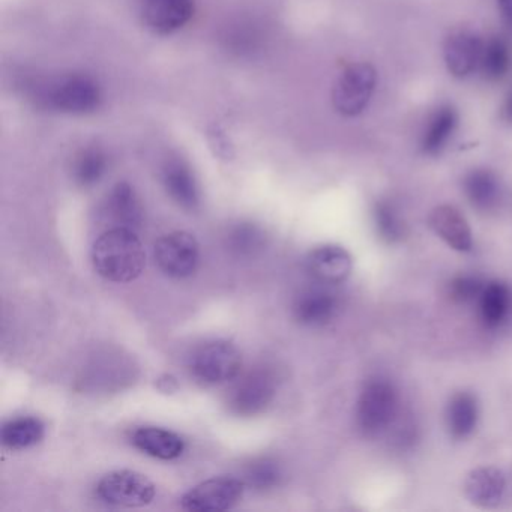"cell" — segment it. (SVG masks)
I'll return each instance as SVG.
<instances>
[{
  "label": "cell",
  "instance_id": "obj_9",
  "mask_svg": "<svg viewBox=\"0 0 512 512\" xmlns=\"http://www.w3.org/2000/svg\"><path fill=\"white\" fill-rule=\"evenodd\" d=\"M244 488L242 479L227 476L208 479L191 488L182 497L181 506L193 512L226 511L241 500Z\"/></svg>",
  "mask_w": 512,
  "mask_h": 512
},
{
  "label": "cell",
  "instance_id": "obj_29",
  "mask_svg": "<svg viewBox=\"0 0 512 512\" xmlns=\"http://www.w3.org/2000/svg\"><path fill=\"white\" fill-rule=\"evenodd\" d=\"M485 283L475 275H458L448 284V295L457 304L478 301Z\"/></svg>",
  "mask_w": 512,
  "mask_h": 512
},
{
  "label": "cell",
  "instance_id": "obj_26",
  "mask_svg": "<svg viewBox=\"0 0 512 512\" xmlns=\"http://www.w3.org/2000/svg\"><path fill=\"white\" fill-rule=\"evenodd\" d=\"M482 74L488 80H500L506 76L511 67V53L508 44L502 38H491L484 44L481 62Z\"/></svg>",
  "mask_w": 512,
  "mask_h": 512
},
{
  "label": "cell",
  "instance_id": "obj_17",
  "mask_svg": "<svg viewBox=\"0 0 512 512\" xmlns=\"http://www.w3.org/2000/svg\"><path fill=\"white\" fill-rule=\"evenodd\" d=\"M131 443L145 454L160 460H175L181 457L185 449L184 440L160 427H140L131 434Z\"/></svg>",
  "mask_w": 512,
  "mask_h": 512
},
{
  "label": "cell",
  "instance_id": "obj_13",
  "mask_svg": "<svg viewBox=\"0 0 512 512\" xmlns=\"http://www.w3.org/2000/svg\"><path fill=\"white\" fill-rule=\"evenodd\" d=\"M484 43L470 31H455L446 38L443 56L449 73L457 79L470 76L481 62Z\"/></svg>",
  "mask_w": 512,
  "mask_h": 512
},
{
  "label": "cell",
  "instance_id": "obj_31",
  "mask_svg": "<svg viewBox=\"0 0 512 512\" xmlns=\"http://www.w3.org/2000/svg\"><path fill=\"white\" fill-rule=\"evenodd\" d=\"M502 116L505 121L512 124V94L506 98L505 104H503Z\"/></svg>",
  "mask_w": 512,
  "mask_h": 512
},
{
  "label": "cell",
  "instance_id": "obj_4",
  "mask_svg": "<svg viewBox=\"0 0 512 512\" xmlns=\"http://www.w3.org/2000/svg\"><path fill=\"white\" fill-rule=\"evenodd\" d=\"M188 368L200 385H221L238 377L241 355L229 341H209L194 350Z\"/></svg>",
  "mask_w": 512,
  "mask_h": 512
},
{
  "label": "cell",
  "instance_id": "obj_1",
  "mask_svg": "<svg viewBox=\"0 0 512 512\" xmlns=\"http://www.w3.org/2000/svg\"><path fill=\"white\" fill-rule=\"evenodd\" d=\"M92 263L95 271L106 280L130 283L145 271V248L134 230L115 227L95 241Z\"/></svg>",
  "mask_w": 512,
  "mask_h": 512
},
{
  "label": "cell",
  "instance_id": "obj_14",
  "mask_svg": "<svg viewBox=\"0 0 512 512\" xmlns=\"http://www.w3.org/2000/svg\"><path fill=\"white\" fill-rule=\"evenodd\" d=\"M428 227L452 250L460 253L472 250V230L466 217L454 206H436L428 215Z\"/></svg>",
  "mask_w": 512,
  "mask_h": 512
},
{
  "label": "cell",
  "instance_id": "obj_5",
  "mask_svg": "<svg viewBox=\"0 0 512 512\" xmlns=\"http://www.w3.org/2000/svg\"><path fill=\"white\" fill-rule=\"evenodd\" d=\"M277 394V377L268 367L254 368L230 389L227 407L233 415L251 418L265 412Z\"/></svg>",
  "mask_w": 512,
  "mask_h": 512
},
{
  "label": "cell",
  "instance_id": "obj_11",
  "mask_svg": "<svg viewBox=\"0 0 512 512\" xmlns=\"http://www.w3.org/2000/svg\"><path fill=\"white\" fill-rule=\"evenodd\" d=\"M352 268V256L340 245H320L307 257V271L317 283L325 286L343 283L349 278Z\"/></svg>",
  "mask_w": 512,
  "mask_h": 512
},
{
  "label": "cell",
  "instance_id": "obj_12",
  "mask_svg": "<svg viewBox=\"0 0 512 512\" xmlns=\"http://www.w3.org/2000/svg\"><path fill=\"white\" fill-rule=\"evenodd\" d=\"M463 490L466 499L476 508H496L502 502L503 494H505V473L499 467H476L467 473Z\"/></svg>",
  "mask_w": 512,
  "mask_h": 512
},
{
  "label": "cell",
  "instance_id": "obj_15",
  "mask_svg": "<svg viewBox=\"0 0 512 512\" xmlns=\"http://www.w3.org/2000/svg\"><path fill=\"white\" fill-rule=\"evenodd\" d=\"M194 14V0H143V19L158 34L184 28Z\"/></svg>",
  "mask_w": 512,
  "mask_h": 512
},
{
  "label": "cell",
  "instance_id": "obj_21",
  "mask_svg": "<svg viewBox=\"0 0 512 512\" xmlns=\"http://www.w3.org/2000/svg\"><path fill=\"white\" fill-rule=\"evenodd\" d=\"M457 112L451 106H442L433 113L422 136L421 148L425 154L437 155L445 148L457 128Z\"/></svg>",
  "mask_w": 512,
  "mask_h": 512
},
{
  "label": "cell",
  "instance_id": "obj_30",
  "mask_svg": "<svg viewBox=\"0 0 512 512\" xmlns=\"http://www.w3.org/2000/svg\"><path fill=\"white\" fill-rule=\"evenodd\" d=\"M499 10L506 25L512 26V0H499Z\"/></svg>",
  "mask_w": 512,
  "mask_h": 512
},
{
  "label": "cell",
  "instance_id": "obj_27",
  "mask_svg": "<svg viewBox=\"0 0 512 512\" xmlns=\"http://www.w3.org/2000/svg\"><path fill=\"white\" fill-rule=\"evenodd\" d=\"M107 169L106 155L100 149H86L74 161V181L80 187L88 188L101 181Z\"/></svg>",
  "mask_w": 512,
  "mask_h": 512
},
{
  "label": "cell",
  "instance_id": "obj_25",
  "mask_svg": "<svg viewBox=\"0 0 512 512\" xmlns=\"http://www.w3.org/2000/svg\"><path fill=\"white\" fill-rule=\"evenodd\" d=\"M44 424L34 416H23L7 422L2 428V442L10 449H26L43 440Z\"/></svg>",
  "mask_w": 512,
  "mask_h": 512
},
{
  "label": "cell",
  "instance_id": "obj_10",
  "mask_svg": "<svg viewBox=\"0 0 512 512\" xmlns=\"http://www.w3.org/2000/svg\"><path fill=\"white\" fill-rule=\"evenodd\" d=\"M338 311V299L325 284L308 287L296 295L292 305L296 322L310 328L328 325Z\"/></svg>",
  "mask_w": 512,
  "mask_h": 512
},
{
  "label": "cell",
  "instance_id": "obj_3",
  "mask_svg": "<svg viewBox=\"0 0 512 512\" xmlns=\"http://www.w3.org/2000/svg\"><path fill=\"white\" fill-rule=\"evenodd\" d=\"M398 395L388 380H370L359 395L356 425L365 437H377L388 430L397 416Z\"/></svg>",
  "mask_w": 512,
  "mask_h": 512
},
{
  "label": "cell",
  "instance_id": "obj_16",
  "mask_svg": "<svg viewBox=\"0 0 512 512\" xmlns=\"http://www.w3.org/2000/svg\"><path fill=\"white\" fill-rule=\"evenodd\" d=\"M104 215L113 224L112 229H130L136 232L143 223V208L136 191L127 182L115 185L104 202Z\"/></svg>",
  "mask_w": 512,
  "mask_h": 512
},
{
  "label": "cell",
  "instance_id": "obj_24",
  "mask_svg": "<svg viewBox=\"0 0 512 512\" xmlns=\"http://www.w3.org/2000/svg\"><path fill=\"white\" fill-rule=\"evenodd\" d=\"M283 478V467L275 458L259 457L254 458L245 466L242 481L254 491L265 493V491L280 487Z\"/></svg>",
  "mask_w": 512,
  "mask_h": 512
},
{
  "label": "cell",
  "instance_id": "obj_8",
  "mask_svg": "<svg viewBox=\"0 0 512 512\" xmlns=\"http://www.w3.org/2000/svg\"><path fill=\"white\" fill-rule=\"evenodd\" d=\"M154 254L161 271L172 278L191 277L199 266V244L188 232H173L158 239Z\"/></svg>",
  "mask_w": 512,
  "mask_h": 512
},
{
  "label": "cell",
  "instance_id": "obj_7",
  "mask_svg": "<svg viewBox=\"0 0 512 512\" xmlns=\"http://www.w3.org/2000/svg\"><path fill=\"white\" fill-rule=\"evenodd\" d=\"M97 494L104 503L122 508H140L155 499L157 488L142 473L116 470L98 482Z\"/></svg>",
  "mask_w": 512,
  "mask_h": 512
},
{
  "label": "cell",
  "instance_id": "obj_23",
  "mask_svg": "<svg viewBox=\"0 0 512 512\" xmlns=\"http://www.w3.org/2000/svg\"><path fill=\"white\" fill-rule=\"evenodd\" d=\"M463 187L470 205L481 211L493 208L499 200V182L490 170L476 169L467 173Z\"/></svg>",
  "mask_w": 512,
  "mask_h": 512
},
{
  "label": "cell",
  "instance_id": "obj_18",
  "mask_svg": "<svg viewBox=\"0 0 512 512\" xmlns=\"http://www.w3.org/2000/svg\"><path fill=\"white\" fill-rule=\"evenodd\" d=\"M479 320L488 329H496L508 319L512 307V292L502 281H488L479 295Z\"/></svg>",
  "mask_w": 512,
  "mask_h": 512
},
{
  "label": "cell",
  "instance_id": "obj_20",
  "mask_svg": "<svg viewBox=\"0 0 512 512\" xmlns=\"http://www.w3.org/2000/svg\"><path fill=\"white\" fill-rule=\"evenodd\" d=\"M478 416V401L475 395L466 391L457 392L452 395L446 406L445 421L448 433L454 439H466L475 431Z\"/></svg>",
  "mask_w": 512,
  "mask_h": 512
},
{
  "label": "cell",
  "instance_id": "obj_19",
  "mask_svg": "<svg viewBox=\"0 0 512 512\" xmlns=\"http://www.w3.org/2000/svg\"><path fill=\"white\" fill-rule=\"evenodd\" d=\"M163 184L169 196L185 209L197 208L200 202L199 185L190 167L182 161H170L163 170Z\"/></svg>",
  "mask_w": 512,
  "mask_h": 512
},
{
  "label": "cell",
  "instance_id": "obj_22",
  "mask_svg": "<svg viewBox=\"0 0 512 512\" xmlns=\"http://www.w3.org/2000/svg\"><path fill=\"white\" fill-rule=\"evenodd\" d=\"M266 247V233L253 223H238L226 235V248L238 259H250Z\"/></svg>",
  "mask_w": 512,
  "mask_h": 512
},
{
  "label": "cell",
  "instance_id": "obj_6",
  "mask_svg": "<svg viewBox=\"0 0 512 512\" xmlns=\"http://www.w3.org/2000/svg\"><path fill=\"white\" fill-rule=\"evenodd\" d=\"M376 70L370 64H353L343 71L332 91V104L340 115L358 116L370 103L376 88Z\"/></svg>",
  "mask_w": 512,
  "mask_h": 512
},
{
  "label": "cell",
  "instance_id": "obj_28",
  "mask_svg": "<svg viewBox=\"0 0 512 512\" xmlns=\"http://www.w3.org/2000/svg\"><path fill=\"white\" fill-rule=\"evenodd\" d=\"M374 226L377 235L386 244L401 241L404 235V224L401 223L395 209L386 202L376 203L373 209Z\"/></svg>",
  "mask_w": 512,
  "mask_h": 512
},
{
  "label": "cell",
  "instance_id": "obj_2",
  "mask_svg": "<svg viewBox=\"0 0 512 512\" xmlns=\"http://www.w3.org/2000/svg\"><path fill=\"white\" fill-rule=\"evenodd\" d=\"M38 100L50 109L70 115H86L101 104L100 86L83 74H68L50 80L40 89Z\"/></svg>",
  "mask_w": 512,
  "mask_h": 512
}]
</instances>
